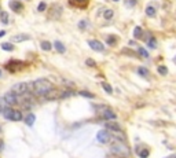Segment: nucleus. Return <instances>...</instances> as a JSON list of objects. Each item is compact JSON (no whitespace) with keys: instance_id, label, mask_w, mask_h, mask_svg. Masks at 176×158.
<instances>
[{"instance_id":"nucleus-39","label":"nucleus","mask_w":176,"mask_h":158,"mask_svg":"<svg viewBox=\"0 0 176 158\" xmlns=\"http://www.w3.org/2000/svg\"><path fill=\"white\" fill-rule=\"evenodd\" d=\"M113 1H119V0H113Z\"/></svg>"},{"instance_id":"nucleus-24","label":"nucleus","mask_w":176,"mask_h":158,"mask_svg":"<svg viewBox=\"0 0 176 158\" xmlns=\"http://www.w3.org/2000/svg\"><path fill=\"white\" fill-rule=\"evenodd\" d=\"M146 43L149 44L150 48H155V47H157V39H155V37H150V39H147Z\"/></svg>"},{"instance_id":"nucleus-28","label":"nucleus","mask_w":176,"mask_h":158,"mask_svg":"<svg viewBox=\"0 0 176 158\" xmlns=\"http://www.w3.org/2000/svg\"><path fill=\"white\" fill-rule=\"evenodd\" d=\"M138 55H140V57H143V58H149V52L146 50H143V48H138Z\"/></svg>"},{"instance_id":"nucleus-13","label":"nucleus","mask_w":176,"mask_h":158,"mask_svg":"<svg viewBox=\"0 0 176 158\" xmlns=\"http://www.w3.org/2000/svg\"><path fill=\"white\" fill-rule=\"evenodd\" d=\"M105 126H106V128H109L110 131H114V132H120V131H121V126H120L119 124L113 122V121H111V122L108 121L106 124H105Z\"/></svg>"},{"instance_id":"nucleus-18","label":"nucleus","mask_w":176,"mask_h":158,"mask_svg":"<svg viewBox=\"0 0 176 158\" xmlns=\"http://www.w3.org/2000/svg\"><path fill=\"white\" fill-rule=\"evenodd\" d=\"M133 37L135 39H142L143 37V29L140 28V26H136L135 30H133Z\"/></svg>"},{"instance_id":"nucleus-7","label":"nucleus","mask_w":176,"mask_h":158,"mask_svg":"<svg viewBox=\"0 0 176 158\" xmlns=\"http://www.w3.org/2000/svg\"><path fill=\"white\" fill-rule=\"evenodd\" d=\"M3 99H4V102H6V104H7V106H13V104L18 103V96H17L15 93H13L11 91L4 95Z\"/></svg>"},{"instance_id":"nucleus-22","label":"nucleus","mask_w":176,"mask_h":158,"mask_svg":"<svg viewBox=\"0 0 176 158\" xmlns=\"http://www.w3.org/2000/svg\"><path fill=\"white\" fill-rule=\"evenodd\" d=\"M155 12H157V11H155V8L153 7V6H147V7H146V15H147V17H154Z\"/></svg>"},{"instance_id":"nucleus-8","label":"nucleus","mask_w":176,"mask_h":158,"mask_svg":"<svg viewBox=\"0 0 176 158\" xmlns=\"http://www.w3.org/2000/svg\"><path fill=\"white\" fill-rule=\"evenodd\" d=\"M88 46H90L94 51H98V52H103L105 51V46L99 41V40H95V39L88 40Z\"/></svg>"},{"instance_id":"nucleus-3","label":"nucleus","mask_w":176,"mask_h":158,"mask_svg":"<svg viewBox=\"0 0 176 158\" xmlns=\"http://www.w3.org/2000/svg\"><path fill=\"white\" fill-rule=\"evenodd\" d=\"M110 151L113 153V154L116 155H119V157H128V155L131 154V151L130 148L127 147L124 143H121V142H117V143L114 144H111L110 146Z\"/></svg>"},{"instance_id":"nucleus-20","label":"nucleus","mask_w":176,"mask_h":158,"mask_svg":"<svg viewBox=\"0 0 176 158\" xmlns=\"http://www.w3.org/2000/svg\"><path fill=\"white\" fill-rule=\"evenodd\" d=\"M106 43L109 44V46H116V44H117V37L116 36H113V35H110V36H108L106 37Z\"/></svg>"},{"instance_id":"nucleus-17","label":"nucleus","mask_w":176,"mask_h":158,"mask_svg":"<svg viewBox=\"0 0 176 158\" xmlns=\"http://www.w3.org/2000/svg\"><path fill=\"white\" fill-rule=\"evenodd\" d=\"M54 47H55V50H57L58 52H61V54H63V52H65V51H66V47L63 46V43H61L59 40H55Z\"/></svg>"},{"instance_id":"nucleus-26","label":"nucleus","mask_w":176,"mask_h":158,"mask_svg":"<svg viewBox=\"0 0 176 158\" xmlns=\"http://www.w3.org/2000/svg\"><path fill=\"white\" fill-rule=\"evenodd\" d=\"M138 3V0H124V4H125V7L131 8V7H135Z\"/></svg>"},{"instance_id":"nucleus-27","label":"nucleus","mask_w":176,"mask_h":158,"mask_svg":"<svg viewBox=\"0 0 176 158\" xmlns=\"http://www.w3.org/2000/svg\"><path fill=\"white\" fill-rule=\"evenodd\" d=\"M1 48H3L4 51H13L14 50V46L11 43H3L1 44Z\"/></svg>"},{"instance_id":"nucleus-5","label":"nucleus","mask_w":176,"mask_h":158,"mask_svg":"<svg viewBox=\"0 0 176 158\" xmlns=\"http://www.w3.org/2000/svg\"><path fill=\"white\" fill-rule=\"evenodd\" d=\"M62 7L59 6V4H54L52 7L50 8V11H48V18L51 19H59L62 15Z\"/></svg>"},{"instance_id":"nucleus-15","label":"nucleus","mask_w":176,"mask_h":158,"mask_svg":"<svg viewBox=\"0 0 176 158\" xmlns=\"http://www.w3.org/2000/svg\"><path fill=\"white\" fill-rule=\"evenodd\" d=\"M136 153H138V155H139L140 158H147L149 157V154H150V151L147 150L146 147H136Z\"/></svg>"},{"instance_id":"nucleus-16","label":"nucleus","mask_w":176,"mask_h":158,"mask_svg":"<svg viewBox=\"0 0 176 158\" xmlns=\"http://www.w3.org/2000/svg\"><path fill=\"white\" fill-rule=\"evenodd\" d=\"M24 121H25L26 125L33 126V124H35V121H36V115L35 114H28L26 117H24Z\"/></svg>"},{"instance_id":"nucleus-25","label":"nucleus","mask_w":176,"mask_h":158,"mask_svg":"<svg viewBox=\"0 0 176 158\" xmlns=\"http://www.w3.org/2000/svg\"><path fill=\"white\" fill-rule=\"evenodd\" d=\"M40 47H41L44 51H51V48H52V46H51L50 41H41Z\"/></svg>"},{"instance_id":"nucleus-31","label":"nucleus","mask_w":176,"mask_h":158,"mask_svg":"<svg viewBox=\"0 0 176 158\" xmlns=\"http://www.w3.org/2000/svg\"><path fill=\"white\" fill-rule=\"evenodd\" d=\"M79 95H81V96H84V98H90V99H94V98H95V95H94V93L85 92V91H81V92H79Z\"/></svg>"},{"instance_id":"nucleus-6","label":"nucleus","mask_w":176,"mask_h":158,"mask_svg":"<svg viewBox=\"0 0 176 158\" xmlns=\"http://www.w3.org/2000/svg\"><path fill=\"white\" fill-rule=\"evenodd\" d=\"M11 92L15 93L17 96H19V95H22V93L28 92V85H26V83H18V84H15V85L11 88Z\"/></svg>"},{"instance_id":"nucleus-11","label":"nucleus","mask_w":176,"mask_h":158,"mask_svg":"<svg viewBox=\"0 0 176 158\" xmlns=\"http://www.w3.org/2000/svg\"><path fill=\"white\" fill-rule=\"evenodd\" d=\"M10 7L14 12H21L24 10V4L19 1V0H11L10 1Z\"/></svg>"},{"instance_id":"nucleus-9","label":"nucleus","mask_w":176,"mask_h":158,"mask_svg":"<svg viewBox=\"0 0 176 158\" xmlns=\"http://www.w3.org/2000/svg\"><path fill=\"white\" fill-rule=\"evenodd\" d=\"M22 66H24V63H22L21 61H10V63L6 65V69L10 70L11 73H17L19 69L22 68Z\"/></svg>"},{"instance_id":"nucleus-4","label":"nucleus","mask_w":176,"mask_h":158,"mask_svg":"<svg viewBox=\"0 0 176 158\" xmlns=\"http://www.w3.org/2000/svg\"><path fill=\"white\" fill-rule=\"evenodd\" d=\"M3 115H4V118L10 120V121H21L22 120V113L19 110H15V109H11V107L4 109Z\"/></svg>"},{"instance_id":"nucleus-23","label":"nucleus","mask_w":176,"mask_h":158,"mask_svg":"<svg viewBox=\"0 0 176 158\" xmlns=\"http://www.w3.org/2000/svg\"><path fill=\"white\" fill-rule=\"evenodd\" d=\"M138 73H139L140 76H143V77H149V70L146 68H143V66H139V68H138Z\"/></svg>"},{"instance_id":"nucleus-33","label":"nucleus","mask_w":176,"mask_h":158,"mask_svg":"<svg viewBox=\"0 0 176 158\" xmlns=\"http://www.w3.org/2000/svg\"><path fill=\"white\" fill-rule=\"evenodd\" d=\"M47 8V4L44 3V1H41V3L39 4V7H37V11H40V12H41V11H44Z\"/></svg>"},{"instance_id":"nucleus-30","label":"nucleus","mask_w":176,"mask_h":158,"mask_svg":"<svg viewBox=\"0 0 176 158\" xmlns=\"http://www.w3.org/2000/svg\"><path fill=\"white\" fill-rule=\"evenodd\" d=\"M102 88H103V90L106 91L108 93H111V92H113V88H111L110 84H108V83H102Z\"/></svg>"},{"instance_id":"nucleus-36","label":"nucleus","mask_w":176,"mask_h":158,"mask_svg":"<svg viewBox=\"0 0 176 158\" xmlns=\"http://www.w3.org/2000/svg\"><path fill=\"white\" fill-rule=\"evenodd\" d=\"M4 35H6V32H4V30H1V32H0V37H3Z\"/></svg>"},{"instance_id":"nucleus-21","label":"nucleus","mask_w":176,"mask_h":158,"mask_svg":"<svg viewBox=\"0 0 176 158\" xmlns=\"http://www.w3.org/2000/svg\"><path fill=\"white\" fill-rule=\"evenodd\" d=\"M0 21H1V24H4V25L8 24V14L6 11H1V12H0Z\"/></svg>"},{"instance_id":"nucleus-32","label":"nucleus","mask_w":176,"mask_h":158,"mask_svg":"<svg viewBox=\"0 0 176 158\" xmlns=\"http://www.w3.org/2000/svg\"><path fill=\"white\" fill-rule=\"evenodd\" d=\"M6 107H7V104H6L4 99H3V98H0V113H3Z\"/></svg>"},{"instance_id":"nucleus-12","label":"nucleus","mask_w":176,"mask_h":158,"mask_svg":"<svg viewBox=\"0 0 176 158\" xmlns=\"http://www.w3.org/2000/svg\"><path fill=\"white\" fill-rule=\"evenodd\" d=\"M90 3V0H69V4L73 7H80V8H85L87 4Z\"/></svg>"},{"instance_id":"nucleus-10","label":"nucleus","mask_w":176,"mask_h":158,"mask_svg":"<svg viewBox=\"0 0 176 158\" xmlns=\"http://www.w3.org/2000/svg\"><path fill=\"white\" fill-rule=\"evenodd\" d=\"M110 139H111V135L108 132V131L102 129L96 133V140L99 142V143H108Z\"/></svg>"},{"instance_id":"nucleus-19","label":"nucleus","mask_w":176,"mask_h":158,"mask_svg":"<svg viewBox=\"0 0 176 158\" xmlns=\"http://www.w3.org/2000/svg\"><path fill=\"white\" fill-rule=\"evenodd\" d=\"M113 15H114V11L110 10V8H108V10L103 11V18L106 19V21H110V19L113 18Z\"/></svg>"},{"instance_id":"nucleus-29","label":"nucleus","mask_w":176,"mask_h":158,"mask_svg":"<svg viewBox=\"0 0 176 158\" xmlns=\"http://www.w3.org/2000/svg\"><path fill=\"white\" fill-rule=\"evenodd\" d=\"M158 73L162 76H166L168 74V68L166 66H158Z\"/></svg>"},{"instance_id":"nucleus-1","label":"nucleus","mask_w":176,"mask_h":158,"mask_svg":"<svg viewBox=\"0 0 176 158\" xmlns=\"http://www.w3.org/2000/svg\"><path fill=\"white\" fill-rule=\"evenodd\" d=\"M26 85H28V92H30L32 95L33 93L35 95H47L52 90V84L46 79H39L35 83H29Z\"/></svg>"},{"instance_id":"nucleus-38","label":"nucleus","mask_w":176,"mask_h":158,"mask_svg":"<svg viewBox=\"0 0 176 158\" xmlns=\"http://www.w3.org/2000/svg\"><path fill=\"white\" fill-rule=\"evenodd\" d=\"M0 77H1V69H0Z\"/></svg>"},{"instance_id":"nucleus-14","label":"nucleus","mask_w":176,"mask_h":158,"mask_svg":"<svg viewBox=\"0 0 176 158\" xmlns=\"http://www.w3.org/2000/svg\"><path fill=\"white\" fill-rule=\"evenodd\" d=\"M29 39H30L29 35H15V36L11 37V41L19 43V41H25V40H29Z\"/></svg>"},{"instance_id":"nucleus-35","label":"nucleus","mask_w":176,"mask_h":158,"mask_svg":"<svg viewBox=\"0 0 176 158\" xmlns=\"http://www.w3.org/2000/svg\"><path fill=\"white\" fill-rule=\"evenodd\" d=\"M85 26H87V21H81L79 24V28L81 29V30H84V29H85Z\"/></svg>"},{"instance_id":"nucleus-34","label":"nucleus","mask_w":176,"mask_h":158,"mask_svg":"<svg viewBox=\"0 0 176 158\" xmlns=\"http://www.w3.org/2000/svg\"><path fill=\"white\" fill-rule=\"evenodd\" d=\"M85 63H87L88 66H92V68H94V66H96L95 61H94V59H91V58H88V59H87V61H85Z\"/></svg>"},{"instance_id":"nucleus-40","label":"nucleus","mask_w":176,"mask_h":158,"mask_svg":"<svg viewBox=\"0 0 176 158\" xmlns=\"http://www.w3.org/2000/svg\"><path fill=\"white\" fill-rule=\"evenodd\" d=\"M0 131H1V126H0Z\"/></svg>"},{"instance_id":"nucleus-37","label":"nucleus","mask_w":176,"mask_h":158,"mask_svg":"<svg viewBox=\"0 0 176 158\" xmlns=\"http://www.w3.org/2000/svg\"><path fill=\"white\" fill-rule=\"evenodd\" d=\"M1 148H3V142L0 140V151H1Z\"/></svg>"},{"instance_id":"nucleus-2","label":"nucleus","mask_w":176,"mask_h":158,"mask_svg":"<svg viewBox=\"0 0 176 158\" xmlns=\"http://www.w3.org/2000/svg\"><path fill=\"white\" fill-rule=\"evenodd\" d=\"M95 110H96V113L101 115V117L109 120V121L117 120V114H116L109 106H106V104H96V106H95Z\"/></svg>"}]
</instances>
